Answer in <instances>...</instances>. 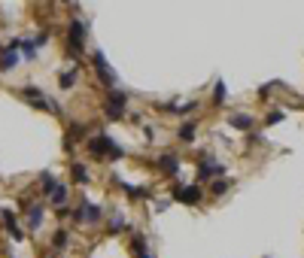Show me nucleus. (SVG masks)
Returning <instances> with one entry per match:
<instances>
[{
  "mask_svg": "<svg viewBox=\"0 0 304 258\" xmlns=\"http://www.w3.org/2000/svg\"><path fill=\"white\" fill-rule=\"evenodd\" d=\"M177 137H180L183 143H192V140H195V122H186V125L180 128V134H177Z\"/></svg>",
  "mask_w": 304,
  "mask_h": 258,
  "instance_id": "ddd939ff",
  "label": "nucleus"
},
{
  "mask_svg": "<svg viewBox=\"0 0 304 258\" xmlns=\"http://www.w3.org/2000/svg\"><path fill=\"white\" fill-rule=\"evenodd\" d=\"M286 119V113H271L268 116V125H277V122H283Z\"/></svg>",
  "mask_w": 304,
  "mask_h": 258,
  "instance_id": "412c9836",
  "label": "nucleus"
},
{
  "mask_svg": "<svg viewBox=\"0 0 304 258\" xmlns=\"http://www.w3.org/2000/svg\"><path fill=\"white\" fill-rule=\"evenodd\" d=\"M21 94H24V100H27L30 106H40V109H43V106H49V103H46V97H43V91H40V88H33V85H24V88H21Z\"/></svg>",
  "mask_w": 304,
  "mask_h": 258,
  "instance_id": "423d86ee",
  "label": "nucleus"
},
{
  "mask_svg": "<svg viewBox=\"0 0 304 258\" xmlns=\"http://www.w3.org/2000/svg\"><path fill=\"white\" fill-rule=\"evenodd\" d=\"M73 182H88V170L82 164H73Z\"/></svg>",
  "mask_w": 304,
  "mask_h": 258,
  "instance_id": "4468645a",
  "label": "nucleus"
},
{
  "mask_svg": "<svg viewBox=\"0 0 304 258\" xmlns=\"http://www.w3.org/2000/svg\"><path fill=\"white\" fill-rule=\"evenodd\" d=\"M82 40H85V24L82 21H70V33H67V46L73 55L82 52Z\"/></svg>",
  "mask_w": 304,
  "mask_h": 258,
  "instance_id": "f03ea898",
  "label": "nucleus"
},
{
  "mask_svg": "<svg viewBox=\"0 0 304 258\" xmlns=\"http://www.w3.org/2000/svg\"><path fill=\"white\" fill-rule=\"evenodd\" d=\"M158 170L167 173V176L180 173V158H177V155H161V158H158Z\"/></svg>",
  "mask_w": 304,
  "mask_h": 258,
  "instance_id": "6e6552de",
  "label": "nucleus"
},
{
  "mask_svg": "<svg viewBox=\"0 0 304 258\" xmlns=\"http://www.w3.org/2000/svg\"><path fill=\"white\" fill-rule=\"evenodd\" d=\"M228 125L238 128V131H250V128H253V116H250V113H231V116H228Z\"/></svg>",
  "mask_w": 304,
  "mask_h": 258,
  "instance_id": "0eeeda50",
  "label": "nucleus"
},
{
  "mask_svg": "<svg viewBox=\"0 0 304 258\" xmlns=\"http://www.w3.org/2000/svg\"><path fill=\"white\" fill-rule=\"evenodd\" d=\"M40 182H43V186H40V189H43V192H46V195H52V189H55V186H58V182H55V179H52V173H43V176H40Z\"/></svg>",
  "mask_w": 304,
  "mask_h": 258,
  "instance_id": "2eb2a0df",
  "label": "nucleus"
},
{
  "mask_svg": "<svg viewBox=\"0 0 304 258\" xmlns=\"http://www.w3.org/2000/svg\"><path fill=\"white\" fill-rule=\"evenodd\" d=\"M18 52H12V49H6L3 55H0V73H6V70H12V67H18Z\"/></svg>",
  "mask_w": 304,
  "mask_h": 258,
  "instance_id": "1a4fd4ad",
  "label": "nucleus"
},
{
  "mask_svg": "<svg viewBox=\"0 0 304 258\" xmlns=\"http://www.w3.org/2000/svg\"><path fill=\"white\" fill-rule=\"evenodd\" d=\"M174 195V201H183V204H198L201 201V186H186V189H174L171 192Z\"/></svg>",
  "mask_w": 304,
  "mask_h": 258,
  "instance_id": "20e7f679",
  "label": "nucleus"
},
{
  "mask_svg": "<svg viewBox=\"0 0 304 258\" xmlns=\"http://www.w3.org/2000/svg\"><path fill=\"white\" fill-rule=\"evenodd\" d=\"M76 222H88V225H94V222H100V210H97L94 204H82L79 213H76Z\"/></svg>",
  "mask_w": 304,
  "mask_h": 258,
  "instance_id": "39448f33",
  "label": "nucleus"
},
{
  "mask_svg": "<svg viewBox=\"0 0 304 258\" xmlns=\"http://www.w3.org/2000/svg\"><path fill=\"white\" fill-rule=\"evenodd\" d=\"M216 173H222V167H219V164H207V161H204V164L198 167V176H201V179H213Z\"/></svg>",
  "mask_w": 304,
  "mask_h": 258,
  "instance_id": "9d476101",
  "label": "nucleus"
},
{
  "mask_svg": "<svg viewBox=\"0 0 304 258\" xmlns=\"http://www.w3.org/2000/svg\"><path fill=\"white\" fill-rule=\"evenodd\" d=\"M213 100H216V103H222V100H225V85H222V82H216V91H213Z\"/></svg>",
  "mask_w": 304,
  "mask_h": 258,
  "instance_id": "aec40b11",
  "label": "nucleus"
},
{
  "mask_svg": "<svg viewBox=\"0 0 304 258\" xmlns=\"http://www.w3.org/2000/svg\"><path fill=\"white\" fill-rule=\"evenodd\" d=\"M125 100H128V94H122L119 88L110 91V100H107V119L110 122H116V119L125 116Z\"/></svg>",
  "mask_w": 304,
  "mask_h": 258,
  "instance_id": "f257e3e1",
  "label": "nucleus"
},
{
  "mask_svg": "<svg viewBox=\"0 0 304 258\" xmlns=\"http://www.w3.org/2000/svg\"><path fill=\"white\" fill-rule=\"evenodd\" d=\"M67 243H70V234H67V231H58V234L52 237V246H58V249L67 246Z\"/></svg>",
  "mask_w": 304,
  "mask_h": 258,
  "instance_id": "dca6fc26",
  "label": "nucleus"
},
{
  "mask_svg": "<svg viewBox=\"0 0 304 258\" xmlns=\"http://www.w3.org/2000/svg\"><path fill=\"white\" fill-rule=\"evenodd\" d=\"M76 82V70H67V73H61V88H70Z\"/></svg>",
  "mask_w": 304,
  "mask_h": 258,
  "instance_id": "a211bd4d",
  "label": "nucleus"
},
{
  "mask_svg": "<svg viewBox=\"0 0 304 258\" xmlns=\"http://www.w3.org/2000/svg\"><path fill=\"white\" fill-rule=\"evenodd\" d=\"M228 186H231L228 179H216V182H213V195H225V192H228Z\"/></svg>",
  "mask_w": 304,
  "mask_h": 258,
  "instance_id": "6ab92c4d",
  "label": "nucleus"
},
{
  "mask_svg": "<svg viewBox=\"0 0 304 258\" xmlns=\"http://www.w3.org/2000/svg\"><path fill=\"white\" fill-rule=\"evenodd\" d=\"M64 201H67V186L58 182V186L52 189V204H55V207H64Z\"/></svg>",
  "mask_w": 304,
  "mask_h": 258,
  "instance_id": "9b49d317",
  "label": "nucleus"
},
{
  "mask_svg": "<svg viewBox=\"0 0 304 258\" xmlns=\"http://www.w3.org/2000/svg\"><path fill=\"white\" fill-rule=\"evenodd\" d=\"M40 222H43V207L37 204V207L27 210V225H30V228H40Z\"/></svg>",
  "mask_w": 304,
  "mask_h": 258,
  "instance_id": "f8f14e48",
  "label": "nucleus"
},
{
  "mask_svg": "<svg viewBox=\"0 0 304 258\" xmlns=\"http://www.w3.org/2000/svg\"><path fill=\"white\" fill-rule=\"evenodd\" d=\"M94 70H97V76H100V82L113 91V85H116V73L107 67V58H104V52H94Z\"/></svg>",
  "mask_w": 304,
  "mask_h": 258,
  "instance_id": "7ed1b4c3",
  "label": "nucleus"
},
{
  "mask_svg": "<svg viewBox=\"0 0 304 258\" xmlns=\"http://www.w3.org/2000/svg\"><path fill=\"white\" fill-rule=\"evenodd\" d=\"M21 49H24V58L30 61V58H37V46L30 43V40H21Z\"/></svg>",
  "mask_w": 304,
  "mask_h": 258,
  "instance_id": "f3484780",
  "label": "nucleus"
}]
</instances>
